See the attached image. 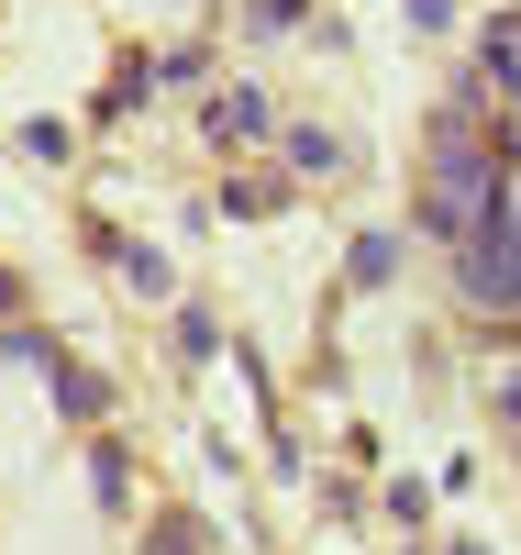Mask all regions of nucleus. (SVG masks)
<instances>
[{"mask_svg":"<svg viewBox=\"0 0 521 555\" xmlns=\"http://www.w3.org/2000/svg\"><path fill=\"white\" fill-rule=\"evenodd\" d=\"M499 156L478 145V101H455L444 122H433V167H421V222H433V234L466 256V245H478L489 234V211H499Z\"/></svg>","mask_w":521,"mask_h":555,"instance_id":"obj_1","label":"nucleus"},{"mask_svg":"<svg viewBox=\"0 0 521 555\" xmlns=\"http://www.w3.org/2000/svg\"><path fill=\"white\" fill-rule=\"evenodd\" d=\"M211 133H266V101H245V89H233V101L211 112Z\"/></svg>","mask_w":521,"mask_h":555,"instance_id":"obj_2","label":"nucleus"}]
</instances>
